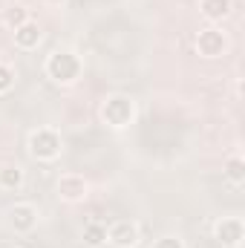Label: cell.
Instances as JSON below:
<instances>
[{
  "mask_svg": "<svg viewBox=\"0 0 245 248\" xmlns=\"http://www.w3.org/2000/svg\"><path fill=\"white\" fill-rule=\"evenodd\" d=\"M141 243V228L133 219H116L107 225V246L113 248H136Z\"/></svg>",
  "mask_w": 245,
  "mask_h": 248,
  "instance_id": "obj_7",
  "label": "cell"
},
{
  "mask_svg": "<svg viewBox=\"0 0 245 248\" xmlns=\"http://www.w3.org/2000/svg\"><path fill=\"white\" fill-rule=\"evenodd\" d=\"M153 248H184V243H182V237H176V234H165V237H159L153 243Z\"/></svg>",
  "mask_w": 245,
  "mask_h": 248,
  "instance_id": "obj_16",
  "label": "cell"
},
{
  "mask_svg": "<svg viewBox=\"0 0 245 248\" xmlns=\"http://www.w3.org/2000/svg\"><path fill=\"white\" fill-rule=\"evenodd\" d=\"M222 176L231 182V185H243L245 182V162L240 153H231L228 159H225V165H222Z\"/></svg>",
  "mask_w": 245,
  "mask_h": 248,
  "instance_id": "obj_13",
  "label": "cell"
},
{
  "mask_svg": "<svg viewBox=\"0 0 245 248\" xmlns=\"http://www.w3.org/2000/svg\"><path fill=\"white\" fill-rule=\"evenodd\" d=\"M81 240L87 248H104L107 246V225L98 222V219H90L81 231Z\"/></svg>",
  "mask_w": 245,
  "mask_h": 248,
  "instance_id": "obj_12",
  "label": "cell"
},
{
  "mask_svg": "<svg viewBox=\"0 0 245 248\" xmlns=\"http://www.w3.org/2000/svg\"><path fill=\"white\" fill-rule=\"evenodd\" d=\"M38 219H41V214L32 202H15L6 211V222L15 234H32L38 228Z\"/></svg>",
  "mask_w": 245,
  "mask_h": 248,
  "instance_id": "obj_5",
  "label": "cell"
},
{
  "mask_svg": "<svg viewBox=\"0 0 245 248\" xmlns=\"http://www.w3.org/2000/svg\"><path fill=\"white\" fill-rule=\"evenodd\" d=\"M46 3H52V6H61L63 0H46Z\"/></svg>",
  "mask_w": 245,
  "mask_h": 248,
  "instance_id": "obj_17",
  "label": "cell"
},
{
  "mask_svg": "<svg viewBox=\"0 0 245 248\" xmlns=\"http://www.w3.org/2000/svg\"><path fill=\"white\" fill-rule=\"evenodd\" d=\"M26 20H32V17H29V9L20 6V3H15V6H9V9L3 12V26L12 29V32H15L17 26H23Z\"/></svg>",
  "mask_w": 245,
  "mask_h": 248,
  "instance_id": "obj_14",
  "label": "cell"
},
{
  "mask_svg": "<svg viewBox=\"0 0 245 248\" xmlns=\"http://www.w3.org/2000/svg\"><path fill=\"white\" fill-rule=\"evenodd\" d=\"M23 182H26V173H23V168H20V165H15V162L0 165V190L17 193V190L23 187Z\"/></svg>",
  "mask_w": 245,
  "mask_h": 248,
  "instance_id": "obj_11",
  "label": "cell"
},
{
  "mask_svg": "<svg viewBox=\"0 0 245 248\" xmlns=\"http://www.w3.org/2000/svg\"><path fill=\"white\" fill-rule=\"evenodd\" d=\"M55 193L61 202H69V205H78L90 196V182L81 176V173H63L61 179L55 182Z\"/></svg>",
  "mask_w": 245,
  "mask_h": 248,
  "instance_id": "obj_8",
  "label": "cell"
},
{
  "mask_svg": "<svg viewBox=\"0 0 245 248\" xmlns=\"http://www.w3.org/2000/svg\"><path fill=\"white\" fill-rule=\"evenodd\" d=\"M15 248H23V246H15Z\"/></svg>",
  "mask_w": 245,
  "mask_h": 248,
  "instance_id": "obj_18",
  "label": "cell"
},
{
  "mask_svg": "<svg viewBox=\"0 0 245 248\" xmlns=\"http://www.w3.org/2000/svg\"><path fill=\"white\" fill-rule=\"evenodd\" d=\"M15 84H17V72H15V66H9V63L0 61V95H9V93L15 90Z\"/></svg>",
  "mask_w": 245,
  "mask_h": 248,
  "instance_id": "obj_15",
  "label": "cell"
},
{
  "mask_svg": "<svg viewBox=\"0 0 245 248\" xmlns=\"http://www.w3.org/2000/svg\"><path fill=\"white\" fill-rule=\"evenodd\" d=\"M211 231H214V240L222 248H240L245 240V225L240 217H219Z\"/></svg>",
  "mask_w": 245,
  "mask_h": 248,
  "instance_id": "obj_6",
  "label": "cell"
},
{
  "mask_svg": "<svg viewBox=\"0 0 245 248\" xmlns=\"http://www.w3.org/2000/svg\"><path fill=\"white\" fill-rule=\"evenodd\" d=\"M98 119L110 130H124L136 122V101L127 93H110L98 107Z\"/></svg>",
  "mask_w": 245,
  "mask_h": 248,
  "instance_id": "obj_2",
  "label": "cell"
},
{
  "mask_svg": "<svg viewBox=\"0 0 245 248\" xmlns=\"http://www.w3.org/2000/svg\"><path fill=\"white\" fill-rule=\"evenodd\" d=\"M234 9V0H199V15L208 20V26H219Z\"/></svg>",
  "mask_w": 245,
  "mask_h": 248,
  "instance_id": "obj_10",
  "label": "cell"
},
{
  "mask_svg": "<svg viewBox=\"0 0 245 248\" xmlns=\"http://www.w3.org/2000/svg\"><path fill=\"white\" fill-rule=\"evenodd\" d=\"M44 72H46V78H49L52 84H58V87H72V84H78L81 75H84V61H81V55L72 52V49H55L52 55H46Z\"/></svg>",
  "mask_w": 245,
  "mask_h": 248,
  "instance_id": "obj_1",
  "label": "cell"
},
{
  "mask_svg": "<svg viewBox=\"0 0 245 248\" xmlns=\"http://www.w3.org/2000/svg\"><path fill=\"white\" fill-rule=\"evenodd\" d=\"M26 147H29V156L35 162H55L63 150V139L61 133L52 130V127H38V130L29 133Z\"/></svg>",
  "mask_w": 245,
  "mask_h": 248,
  "instance_id": "obj_3",
  "label": "cell"
},
{
  "mask_svg": "<svg viewBox=\"0 0 245 248\" xmlns=\"http://www.w3.org/2000/svg\"><path fill=\"white\" fill-rule=\"evenodd\" d=\"M12 38H15V46H17L20 52H32V49L41 46V41H44V29H41L35 20H26L23 26H17V29L12 32Z\"/></svg>",
  "mask_w": 245,
  "mask_h": 248,
  "instance_id": "obj_9",
  "label": "cell"
},
{
  "mask_svg": "<svg viewBox=\"0 0 245 248\" xmlns=\"http://www.w3.org/2000/svg\"><path fill=\"white\" fill-rule=\"evenodd\" d=\"M193 46H196V55H199V58H205V61H216V58H222V55L228 52L231 41H228V35H225L222 26H205V29L196 32Z\"/></svg>",
  "mask_w": 245,
  "mask_h": 248,
  "instance_id": "obj_4",
  "label": "cell"
}]
</instances>
